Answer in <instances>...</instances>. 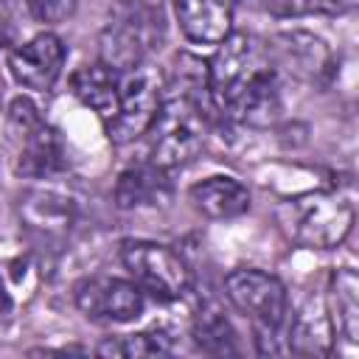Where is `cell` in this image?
<instances>
[{"label": "cell", "instance_id": "6da1fadb", "mask_svg": "<svg viewBox=\"0 0 359 359\" xmlns=\"http://www.w3.org/2000/svg\"><path fill=\"white\" fill-rule=\"evenodd\" d=\"M208 90L222 115L250 126H266L280 112V79L269 48L244 31L219 42L208 67Z\"/></svg>", "mask_w": 359, "mask_h": 359}, {"label": "cell", "instance_id": "7a4b0ae2", "mask_svg": "<svg viewBox=\"0 0 359 359\" xmlns=\"http://www.w3.org/2000/svg\"><path fill=\"white\" fill-rule=\"evenodd\" d=\"M230 303L252 323L255 342L261 353H283L286 325H289V297L286 286L261 269H236L224 280Z\"/></svg>", "mask_w": 359, "mask_h": 359}, {"label": "cell", "instance_id": "3957f363", "mask_svg": "<svg viewBox=\"0 0 359 359\" xmlns=\"http://www.w3.org/2000/svg\"><path fill=\"white\" fill-rule=\"evenodd\" d=\"M275 219L292 244L331 250L348 238L353 227V205L328 191H309L280 202Z\"/></svg>", "mask_w": 359, "mask_h": 359}, {"label": "cell", "instance_id": "277c9868", "mask_svg": "<svg viewBox=\"0 0 359 359\" xmlns=\"http://www.w3.org/2000/svg\"><path fill=\"white\" fill-rule=\"evenodd\" d=\"M160 98H163L160 76L146 62L118 70L112 101L101 118L109 140L123 146L143 137L160 109Z\"/></svg>", "mask_w": 359, "mask_h": 359}, {"label": "cell", "instance_id": "5b68a950", "mask_svg": "<svg viewBox=\"0 0 359 359\" xmlns=\"http://www.w3.org/2000/svg\"><path fill=\"white\" fill-rule=\"evenodd\" d=\"M8 135L17 149V174L22 177H50L62 168L65 151L56 129L39 115L31 98H14L8 107Z\"/></svg>", "mask_w": 359, "mask_h": 359}, {"label": "cell", "instance_id": "8992f818", "mask_svg": "<svg viewBox=\"0 0 359 359\" xmlns=\"http://www.w3.org/2000/svg\"><path fill=\"white\" fill-rule=\"evenodd\" d=\"M121 261L132 280L160 300H177L191 289V272L185 261L165 244L126 241L121 247Z\"/></svg>", "mask_w": 359, "mask_h": 359}, {"label": "cell", "instance_id": "52a82bcc", "mask_svg": "<svg viewBox=\"0 0 359 359\" xmlns=\"http://www.w3.org/2000/svg\"><path fill=\"white\" fill-rule=\"evenodd\" d=\"M76 306L98 323H129L143 314V289L123 278H87L76 286Z\"/></svg>", "mask_w": 359, "mask_h": 359}, {"label": "cell", "instance_id": "ba28073f", "mask_svg": "<svg viewBox=\"0 0 359 359\" xmlns=\"http://www.w3.org/2000/svg\"><path fill=\"white\" fill-rule=\"evenodd\" d=\"M62 67H65V42L50 31L31 36L28 42L17 45L8 53L11 76L22 87L36 90V93L50 90L56 84V79L62 76Z\"/></svg>", "mask_w": 359, "mask_h": 359}, {"label": "cell", "instance_id": "9c48e42d", "mask_svg": "<svg viewBox=\"0 0 359 359\" xmlns=\"http://www.w3.org/2000/svg\"><path fill=\"white\" fill-rule=\"evenodd\" d=\"M182 34L196 45H219L233 34L236 0H174Z\"/></svg>", "mask_w": 359, "mask_h": 359}, {"label": "cell", "instance_id": "30bf717a", "mask_svg": "<svg viewBox=\"0 0 359 359\" xmlns=\"http://www.w3.org/2000/svg\"><path fill=\"white\" fill-rule=\"evenodd\" d=\"M286 345H289V351L306 353V356H325V353H331L334 325H331L325 300L311 297V300H306V306L294 317H289Z\"/></svg>", "mask_w": 359, "mask_h": 359}, {"label": "cell", "instance_id": "8fae6325", "mask_svg": "<svg viewBox=\"0 0 359 359\" xmlns=\"http://www.w3.org/2000/svg\"><path fill=\"white\" fill-rule=\"evenodd\" d=\"M168 196H171V182L165 177V168L154 163H140V165L126 168L115 185V202L123 210L165 205Z\"/></svg>", "mask_w": 359, "mask_h": 359}, {"label": "cell", "instance_id": "7c38bea8", "mask_svg": "<svg viewBox=\"0 0 359 359\" xmlns=\"http://www.w3.org/2000/svg\"><path fill=\"white\" fill-rule=\"evenodd\" d=\"M325 309H328L334 334L356 345L359 342V280L353 269L342 266L331 272Z\"/></svg>", "mask_w": 359, "mask_h": 359}, {"label": "cell", "instance_id": "4fadbf2b", "mask_svg": "<svg viewBox=\"0 0 359 359\" xmlns=\"http://www.w3.org/2000/svg\"><path fill=\"white\" fill-rule=\"evenodd\" d=\"M191 202L208 219H236L250 208V191L233 177H208L191 188Z\"/></svg>", "mask_w": 359, "mask_h": 359}, {"label": "cell", "instance_id": "5bb4252c", "mask_svg": "<svg viewBox=\"0 0 359 359\" xmlns=\"http://www.w3.org/2000/svg\"><path fill=\"white\" fill-rule=\"evenodd\" d=\"M20 213L31 230H39L45 236H62L70 227L73 208L70 199L59 196L56 191H31L20 202Z\"/></svg>", "mask_w": 359, "mask_h": 359}, {"label": "cell", "instance_id": "9a60e30c", "mask_svg": "<svg viewBox=\"0 0 359 359\" xmlns=\"http://www.w3.org/2000/svg\"><path fill=\"white\" fill-rule=\"evenodd\" d=\"M280 50H283V62L289 65V70H294V76L317 81L320 73H328L331 67V53L323 45V39L311 36V34H283L280 36Z\"/></svg>", "mask_w": 359, "mask_h": 359}, {"label": "cell", "instance_id": "2e32d148", "mask_svg": "<svg viewBox=\"0 0 359 359\" xmlns=\"http://www.w3.org/2000/svg\"><path fill=\"white\" fill-rule=\"evenodd\" d=\"M194 342L205 353H236V334L219 309H202L196 314Z\"/></svg>", "mask_w": 359, "mask_h": 359}, {"label": "cell", "instance_id": "e0dca14e", "mask_svg": "<svg viewBox=\"0 0 359 359\" xmlns=\"http://www.w3.org/2000/svg\"><path fill=\"white\" fill-rule=\"evenodd\" d=\"M168 351H171V339L163 331H137L98 345L101 356H163Z\"/></svg>", "mask_w": 359, "mask_h": 359}, {"label": "cell", "instance_id": "ac0fdd59", "mask_svg": "<svg viewBox=\"0 0 359 359\" xmlns=\"http://www.w3.org/2000/svg\"><path fill=\"white\" fill-rule=\"evenodd\" d=\"M28 6H31V11H34L39 20H45V22H59V20H65V17L73 14L76 0H28Z\"/></svg>", "mask_w": 359, "mask_h": 359}, {"label": "cell", "instance_id": "d6986e66", "mask_svg": "<svg viewBox=\"0 0 359 359\" xmlns=\"http://www.w3.org/2000/svg\"><path fill=\"white\" fill-rule=\"evenodd\" d=\"M8 306H11V297H8L6 283H3V278H0V314H3V311H8Z\"/></svg>", "mask_w": 359, "mask_h": 359}, {"label": "cell", "instance_id": "ffe728a7", "mask_svg": "<svg viewBox=\"0 0 359 359\" xmlns=\"http://www.w3.org/2000/svg\"><path fill=\"white\" fill-rule=\"evenodd\" d=\"M0 45H3V31H0Z\"/></svg>", "mask_w": 359, "mask_h": 359}]
</instances>
